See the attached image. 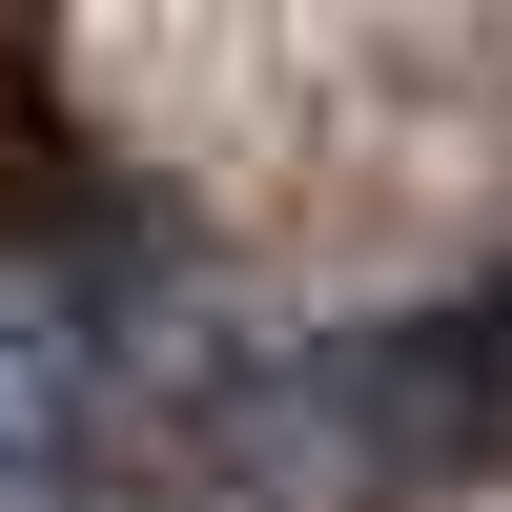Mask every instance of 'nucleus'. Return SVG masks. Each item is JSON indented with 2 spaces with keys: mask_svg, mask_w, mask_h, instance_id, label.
I'll return each instance as SVG.
<instances>
[{
  "mask_svg": "<svg viewBox=\"0 0 512 512\" xmlns=\"http://www.w3.org/2000/svg\"><path fill=\"white\" fill-rule=\"evenodd\" d=\"M82 431H103V328H82V287L0 267V472H62Z\"/></svg>",
  "mask_w": 512,
  "mask_h": 512,
  "instance_id": "nucleus-1",
  "label": "nucleus"
}]
</instances>
